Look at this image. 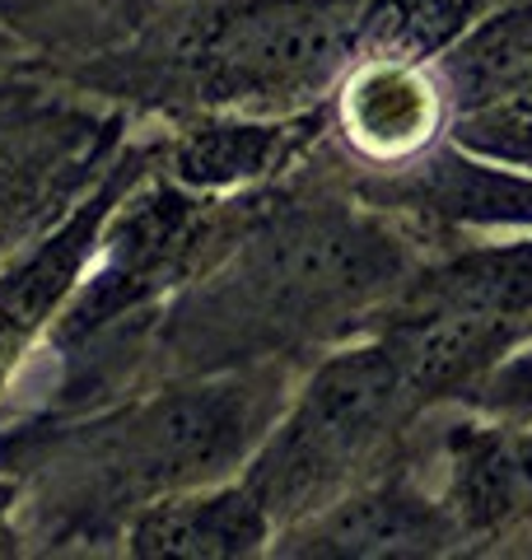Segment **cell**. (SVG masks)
Returning a JSON list of instances; mask_svg holds the SVG:
<instances>
[{"label": "cell", "instance_id": "7a4b0ae2", "mask_svg": "<svg viewBox=\"0 0 532 560\" xmlns=\"http://www.w3.org/2000/svg\"><path fill=\"white\" fill-rule=\"evenodd\" d=\"M412 401L416 393L383 331L317 364L243 463V481L276 518V533L360 481V467Z\"/></svg>", "mask_w": 532, "mask_h": 560}, {"label": "cell", "instance_id": "5b68a950", "mask_svg": "<svg viewBox=\"0 0 532 560\" xmlns=\"http://www.w3.org/2000/svg\"><path fill=\"white\" fill-rule=\"evenodd\" d=\"M206 230L201 201L187 197L183 183H154L140 197L108 215L99 238V271L84 280L76 304L61 313V337L80 341L117 313H127L146 294L173 285L187 257L197 253Z\"/></svg>", "mask_w": 532, "mask_h": 560}, {"label": "cell", "instance_id": "8992f818", "mask_svg": "<svg viewBox=\"0 0 532 560\" xmlns=\"http://www.w3.org/2000/svg\"><path fill=\"white\" fill-rule=\"evenodd\" d=\"M463 533L449 504L430 500L412 481H355L313 514L286 523L280 551L313 560H388L443 556Z\"/></svg>", "mask_w": 532, "mask_h": 560}, {"label": "cell", "instance_id": "ac0fdd59", "mask_svg": "<svg viewBox=\"0 0 532 560\" xmlns=\"http://www.w3.org/2000/svg\"><path fill=\"white\" fill-rule=\"evenodd\" d=\"M5 51H10V38H5V33H0V57H5Z\"/></svg>", "mask_w": 532, "mask_h": 560}, {"label": "cell", "instance_id": "4fadbf2b", "mask_svg": "<svg viewBox=\"0 0 532 560\" xmlns=\"http://www.w3.org/2000/svg\"><path fill=\"white\" fill-rule=\"evenodd\" d=\"M486 14V0H365L360 57L425 61L467 38Z\"/></svg>", "mask_w": 532, "mask_h": 560}, {"label": "cell", "instance_id": "8fae6325", "mask_svg": "<svg viewBox=\"0 0 532 560\" xmlns=\"http://www.w3.org/2000/svg\"><path fill=\"white\" fill-rule=\"evenodd\" d=\"M113 201H117V183L103 187L94 201H84V210L61 234H51L20 271H10L0 280V364L61 308L70 285H76L80 271H84V261L99 253V238H103V224L113 215Z\"/></svg>", "mask_w": 532, "mask_h": 560}, {"label": "cell", "instance_id": "e0dca14e", "mask_svg": "<svg viewBox=\"0 0 532 560\" xmlns=\"http://www.w3.org/2000/svg\"><path fill=\"white\" fill-rule=\"evenodd\" d=\"M51 5H66V0H0V20H28V14H43Z\"/></svg>", "mask_w": 532, "mask_h": 560}, {"label": "cell", "instance_id": "30bf717a", "mask_svg": "<svg viewBox=\"0 0 532 560\" xmlns=\"http://www.w3.org/2000/svg\"><path fill=\"white\" fill-rule=\"evenodd\" d=\"M528 318H495V313H397L383 341L393 346L416 401H425L486 383L495 364L528 337Z\"/></svg>", "mask_w": 532, "mask_h": 560}, {"label": "cell", "instance_id": "277c9868", "mask_svg": "<svg viewBox=\"0 0 532 560\" xmlns=\"http://www.w3.org/2000/svg\"><path fill=\"white\" fill-rule=\"evenodd\" d=\"M365 0H224L192 28L183 66L229 113H299L360 57Z\"/></svg>", "mask_w": 532, "mask_h": 560}, {"label": "cell", "instance_id": "5bb4252c", "mask_svg": "<svg viewBox=\"0 0 532 560\" xmlns=\"http://www.w3.org/2000/svg\"><path fill=\"white\" fill-rule=\"evenodd\" d=\"M495 117H500L505 127L532 136V66H523L519 75L495 94Z\"/></svg>", "mask_w": 532, "mask_h": 560}, {"label": "cell", "instance_id": "6da1fadb", "mask_svg": "<svg viewBox=\"0 0 532 560\" xmlns=\"http://www.w3.org/2000/svg\"><path fill=\"white\" fill-rule=\"evenodd\" d=\"M402 271V243L374 220L346 206L286 210L177 304L173 341L187 360H262L369 313Z\"/></svg>", "mask_w": 532, "mask_h": 560}, {"label": "cell", "instance_id": "3957f363", "mask_svg": "<svg viewBox=\"0 0 532 560\" xmlns=\"http://www.w3.org/2000/svg\"><path fill=\"white\" fill-rule=\"evenodd\" d=\"M276 383L262 374H210L154 393L89 430V467L117 504H150L169 490L210 486L239 471L271 430Z\"/></svg>", "mask_w": 532, "mask_h": 560}, {"label": "cell", "instance_id": "7c38bea8", "mask_svg": "<svg viewBox=\"0 0 532 560\" xmlns=\"http://www.w3.org/2000/svg\"><path fill=\"white\" fill-rule=\"evenodd\" d=\"M397 313H495L532 323V243H505L449 261L425 276Z\"/></svg>", "mask_w": 532, "mask_h": 560}, {"label": "cell", "instance_id": "2e32d148", "mask_svg": "<svg viewBox=\"0 0 532 560\" xmlns=\"http://www.w3.org/2000/svg\"><path fill=\"white\" fill-rule=\"evenodd\" d=\"M14 500H20V486H14L10 477H0V556H10L14 547H20V533H14Z\"/></svg>", "mask_w": 532, "mask_h": 560}, {"label": "cell", "instance_id": "52a82bcc", "mask_svg": "<svg viewBox=\"0 0 532 560\" xmlns=\"http://www.w3.org/2000/svg\"><path fill=\"white\" fill-rule=\"evenodd\" d=\"M266 541H276V518L247 481L169 490L127 523V551L146 560H239L262 556Z\"/></svg>", "mask_w": 532, "mask_h": 560}, {"label": "cell", "instance_id": "ba28073f", "mask_svg": "<svg viewBox=\"0 0 532 560\" xmlns=\"http://www.w3.org/2000/svg\"><path fill=\"white\" fill-rule=\"evenodd\" d=\"M439 84L420 61L402 57H355L342 90H336V121L365 160H406L425 150L439 131Z\"/></svg>", "mask_w": 532, "mask_h": 560}, {"label": "cell", "instance_id": "9c48e42d", "mask_svg": "<svg viewBox=\"0 0 532 560\" xmlns=\"http://www.w3.org/2000/svg\"><path fill=\"white\" fill-rule=\"evenodd\" d=\"M317 131L313 113H229L187 127L169 150V173L187 191H234L294 164Z\"/></svg>", "mask_w": 532, "mask_h": 560}, {"label": "cell", "instance_id": "9a60e30c", "mask_svg": "<svg viewBox=\"0 0 532 560\" xmlns=\"http://www.w3.org/2000/svg\"><path fill=\"white\" fill-rule=\"evenodd\" d=\"M486 393L495 407H532V355L505 364L500 374H486Z\"/></svg>", "mask_w": 532, "mask_h": 560}]
</instances>
